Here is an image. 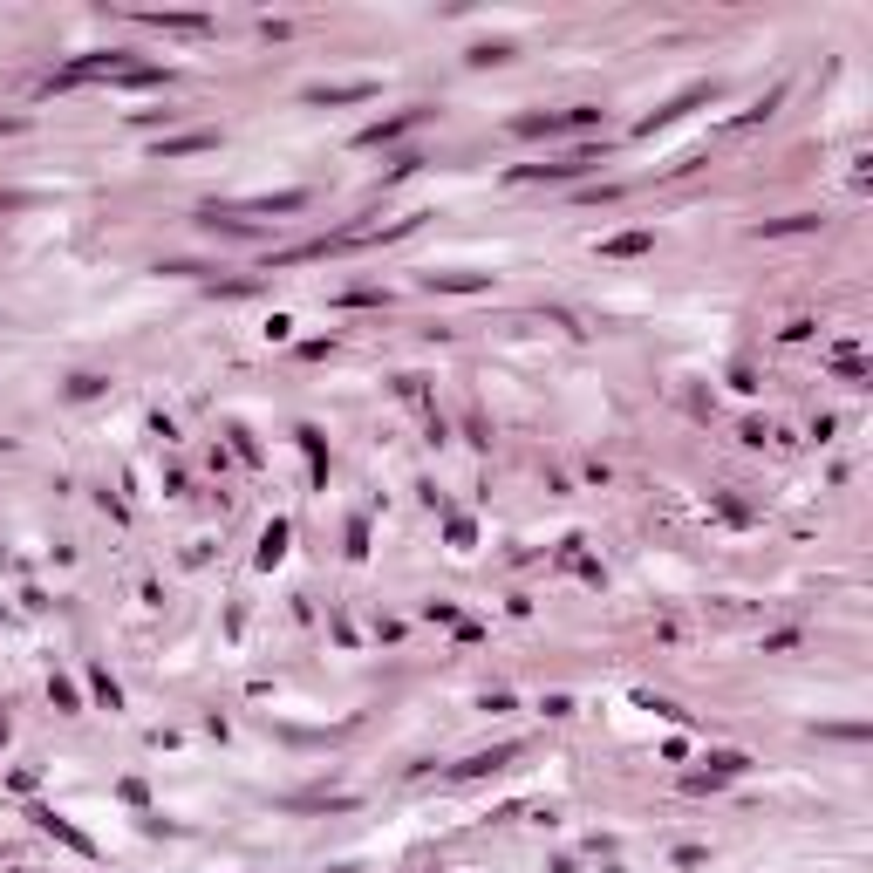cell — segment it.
Returning <instances> with one entry per match:
<instances>
[{
  "label": "cell",
  "mask_w": 873,
  "mask_h": 873,
  "mask_svg": "<svg viewBox=\"0 0 873 873\" xmlns=\"http://www.w3.org/2000/svg\"><path fill=\"white\" fill-rule=\"evenodd\" d=\"M601 151H608V144H580V151L553 157V164H519V171H512V185H539V178H553V185H573V178H587V171L601 164Z\"/></svg>",
  "instance_id": "obj_1"
},
{
  "label": "cell",
  "mask_w": 873,
  "mask_h": 873,
  "mask_svg": "<svg viewBox=\"0 0 873 873\" xmlns=\"http://www.w3.org/2000/svg\"><path fill=\"white\" fill-rule=\"evenodd\" d=\"M144 28H171V35H212V14H144Z\"/></svg>",
  "instance_id": "obj_14"
},
{
  "label": "cell",
  "mask_w": 873,
  "mask_h": 873,
  "mask_svg": "<svg viewBox=\"0 0 873 873\" xmlns=\"http://www.w3.org/2000/svg\"><path fill=\"white\" fill-rule=\"evenodd\" d=\"M362 553H369V526L355 519V526H348V560H362Z\"/></svg>",
  "instance_id": "obj_23"
},
{
  "label": "cell",
  "mask_w": 873,
  "mask_h": 873,
  "mask_svg": "<svg viewBox=\"0 0 873 873\" xmlns=\"http://www.w3.org/2000/svg\"><path fill=\"white\" fill-rule=\"evenodd\" d=\"M198 151H219V130H185V137H157V164H171V157H198Z\"/></svg>",
  "instance_id": "obj_6"
},
{
  "label": "cell",
  "mask_w": 873,
  "mask_h": 873,
  "mask_svg": "<svg viewBox=\"0 0 873 873\" xmlns=\"http://www.w3.org/2000/svg\"><path fill=\"white\" fill-rule=\"evenodd\" d=\"M7 730H14V723H7V710H0V751H7Z\"/></svg>",
  "instance_id": "obj_27"
},
{
  "label": "cell",
  "mask_w": 873,
  "mask_h": 873,
  "mask_svg": "<svg viewBox=\"0 0 873 873\" xmlns=\"http://www.w3.org/2000/svg\"><path fill=\"white\" fill-rule=\"evenodd\" d=\"M28 819H35V833H48V839H62L69 853H82V860H96V839L82 833L76 819H62L55 805H28Z\"/></svg>",
  "instance_id": "obj_3"
},
{
  "label": "cell",
  "mask_w": 873,
  "mask_h": 873,
  "mask_svg": "<svg viewBox=\"0 0 873 873\" xmlns=\"http://www.w3.org/2000/svg\"><path fill=\"white\" fill-rule=\"evenodd\" d=\"M703 764H710V771H696V778H683L689 792H717L723 778H744V771H751V758H744V751H710Z\"/></svg>",
  "instance_id": "obj_5"
},
{
  "label": "cell",
  "mask_w": 873,
  "mask_h": 873,
  "mask_svg": "<svg viewBox=\"0 0 873 873\" xmlns=\"http://www.w3.org/2000/svg\"><path fill=\"white\" fill-rule=\"evenodd\" d=\"M519 758V744H492V751H471L464 764H451V778H485V771H505Z\"/></svg>",
  "instance_id": "obj_7"
},
{
  "label": "cell",
  "mask_w": 873,
  "mask_h": 873,
  "mask_svg": "<svg viewBox=\"0 0 873 873\" xmlns=\"http://www.w3.org/2000/svg\"><path fill=\"white\" fill-rule=\"evenodd\" d=\"M246 212H260V219H273V212H307V191H273V198H253Z\"/></svg>",
  "instance_id": "obj_17"
},
{
  "label": "cell",
  "mask_w": 873,
  "mask_h": 873,
  "mask_svg": "<svg viewBox=\"0 0 873 873\" xmlns=\"http://www.w3.org/2000/svg\"><path fill=\"white\" fill-rule=\"evenodd\" d=\"M21 873H28V867H21Z\"/></svg>",
  "instance_id": "obj_28"
},
{
  "label": "cell",
  "mask_w": 873,
  "mask_h": 873,
  "mask_svg": "<svg viewBox=\"0 0 873 873\" xmlns=\"http://www.w3.org/2000/svg\"><path fill=\"white\" fill-rule=\"evenodd\" d=\"M519 137H567V110H532V116H512Z\"/></svg>",
  "instance_id": "obj_12"
},
{
  "label": "cell",
  "mask_w": 873,
  "mask_h": 873,
  "mask_svg": "<svg viewBox=\"0 0 873 873\" xmlns=\"http://www.w3.org/2000/svg\"><path fill=\"white\" fill-rule=\"evenodd\" d=\"M157 82H171V69H157V62H130V69L116 76V89H157Z\"/></svg>",
  "instance_id": "obj_15"
},
{
  "label": "cell",
  "mask_w": 873,
  "mask_h": 873,
  "mask_svg": "<svg viewBox=\"0 0 873 873\" xmlns=\"http://www.w3.org/2000/svg\"><path fill=\"white\" fill-rule=\"evenodd\" d=\"M287 532H294L287 519H266V532H260V553H253V567H260V573H273L280 560H287Z\"/></svg>",
  "instance_id": "obj_9"
},
{
  "label": "cell",
  "mask_w": 873,
  "mask_h": 873,
  "mask_svg": "<svg viewBox=\"0 0 873 873\" xmlns=\"http://www.w3.org/2000/svg\"><path fill=\"white\" fill-rule=\"evenodd\" d=\"M69 396L89 403V396H103V376H69Z\"/></svg>",
  "instance_id": "obj_22"
},
{
  "label": "cell",
  "mask_w": 873,
  "mask_h": 873,
  "mask_svg": "<svg viewBox=\"0 0 873 873\" xmlns=\"http://www.w3.org/2000/svg\"><path fill=\"white\" fill-rule=\"evenodd\" d=\"M376 301H382L376 287H348V294H342V307H376Z\"/></svg>",
  "instance_id": "obj_24"
},
{
  "label": "cell",
  "mask_w": 873,
  "mask_h": 873,
  "mask_svg": "<svg viewBox=\"0 0 873 873\" xmlns=\"http://www.w3.org/2000/svg\"><path fill=\"white\" fill-rule=\"evenodd\" d=\"M648 246H655V232H614V239H601V260H642Z\"/></svg>",
  "instance_id": "obj_13"
},
{
  "label": "cell",
  "mask_w": 873,
  "mask_h": 873,
  "mask_svg": "<svg viewBox=\"0 0 873 873\" xmlns=\"http://www.w3.org/2000/svg\"><path fill=\"white\" fill-rule=\"evenodd\" d=\"M812 226H819L812 212H792V219H764V226L751 232V239H792V232H812Z\"/></svg>",
  "instance_id": "obj_16"
},
{
  "label": "cell",
  "mask_w": 873,
  "mask_h": 873,
  "mask_svg": "<svg viewBox=\"0 0 873 873\" xmlns=\"http://www.w3.org/2000/svg\"><path fill=\"white\" fill-rule=\"evenodd\" d=\"M48 696H55V710H69V717L82 710V696H76V683H69V676H48Z\"/></svg>",
  "instance_id": "obj_20"
},
{
  "label": "cell",
  "mask_w": 873,
  "mask_h": 873,
  "mask_svg": "<svg viewBox=\"0 0 873 873\" xmlns=\"http://www.w3.org/2000/svg\"><path fill=\"white\" fill-rule=\"evenodd\" d=\"M14 130H28V116H0V137H14Z\"/></svg>",
  "instance_id": "obj_26"
},
{
  "label": "cell",
  "mask_w": 873,
  "mask_h": 873,
  "mask_svg": "<svg viewBox=\"0 0 873 873\" xmlns=\"http://www.w3.org/2000/svg\"><path fill=\"white\" fill-rule=\"evenodd\" d=\"M703 103H717V82H689L683 96H669V103H662L655 116H642V123H635V137H655V130L683 123V116H689V110H703Z\"/></svg>",
  "instance_id": "obj_2"
},
{
  "label": "cell",
  "mask_w": 873,
  "mask_h": 873,
  "mask_svg": "<svg viewBox=\"0 0 873 873\" xmlns=\"http://www.w3.org/2000/svg\"><path fill=\"white\" fill-rule=\"evenodd\" d=\"M376 96V82H314L307 89V103H369Z\"/></svg>",
  "instance_id": "obj_10"
},
{
  "label": "cell",
  "mask_w": 873,
  "mask_h": 873,
  "mask_svg": "<svg viewBox=\"0 0 873 873\" xmlns=\"http://www.w3.org/2000/svg\"><path fill=\"white\" fill-rule=\"evenodd\" d=\"M417 164H423L417 151H396V157H389V171H382V185H396V178H410V171H417Z\"/></svg>",
  "instance_id": "obj_21"
},
{
  "label": "cell",
  "mask_w": 873,
  "mask_h": 873,
  "mask_svg": "<svg viewBox=\"0 0 873 873\" xmlns=\"http://www.w3.org/2000/svg\"><path fill=\"white\" fill-rule=\"evenodd\" d=\"M471 539H478V532H471V519H464V512H451V546H471Z\"/></svg>",
  "instance_id": "obj_25"
},
{
  "label": "cell",
  "mask_w": 873,
  "mask_h": 873,
  "mask_svg": "<svg viewBox=\"0 0 873 873\" xmlns=\"http://www.w3.org/2000/svg\"><path fill=\"white\" fill-rule=\"evenodd\" d=\"M492 62H512V41H478L471 48V69H492Z\"/></svg>",
  "instance_id": "obj_19"
},
{
  "label": "cell",
  "mask_w": 873,
  "mask_h": 873,
  "mask_svg": "<svg viewBox=\"0 0 873 873\" xmlns=\"http://www.w3.org/2000/svg\"><path fill=\"white\" fill-rule=\"evenodd\" d=\"M89 689H96V703H103V710H123V689H116L110 669H89Z\"/></svg>",
  "instance_id": "obj_18"
},
{
  "label": "cell",
  "mask_w": 873,
  "mask_h": 873,
  "mask_svg": "<svg viewBox=\"0 0 873 873\" xmlns=\"http://www.w3.org/2000/svg\"><path fill=\"white\" fill-rule=\"evenodd\" d=\"M430 294H492V273H423Z\"/></svg>",
  "instance_id": "obj_8"
},
{
  "label": "cell",
  "mask_w": 873,
  "mask_h": 873,
  "mask_svg": "<svg viewBox=\"0 0 873 873\" xmlns=\"http://www.w3.org/2000/svg\"><path fill=\"white\" fill-rule=\"evenodd\" d=\"M294 444L307 451V471H314V485H328V437H321L314 423H301V430H294Z\"/></svg>",
  "instance_id": "obj_11"
},
{
  "label": "cell",
  "mask_w": 873,
  "mask_h": 873,
  "mask_svg": "<svg viewBox=\"0 0 873 873\" xmlns=\"http://www.w3.org/2000/svg\"><path fill=\"white\" fill-rule=\"evenodd\" d=\"M430 116H437V110H423V103H417V110H396V116H382V123H369L355 144H362V151H382V144L410 137V130H417V123H430Z\"/></svg>",
  "instance_id": "obj_4"
}]
</instances>
